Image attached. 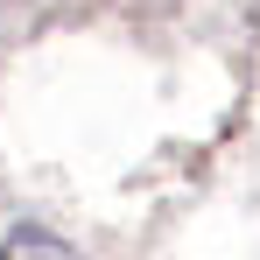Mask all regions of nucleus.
<instances>
[{
    "instance_id": "1",
    "label": "nucleus",
    "mask_w": 260,
    "mask_h": 260,
    "mask_svg": "<svg viewBox=\"0 0 260 260\" xmlns=\"http://www.w3.org/2000/svg\"><path fill=\"white\" fill-rule=\"evenodd\" d=\"M0 260H85L71 239H56V232H43V225H14L7 239H0Z\"/></svg>"
}]
</instances>
